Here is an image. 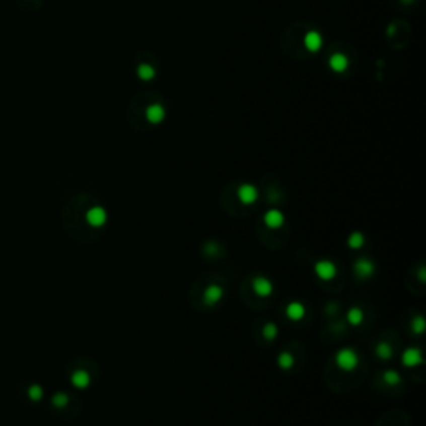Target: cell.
Instances as JSON below:
<instances>
[{
    "label": "cell",
    "mask_w": 426,
    "mask_h": 426,
    "mask_svg": "<svg viewBox=\"0 0 426 426\" xmlns=\"http://www.w3.org/2000/svg\"><path fill=\"white\" fill-rule=\"evenodd\" d=\"M335 363L341 371H354L360 365V357H358L357 349H353L349 346L338 349L335 354Z\"/></svg>",
    "instance_id": "obj_1"
},
{
    "label": "cell",
    "mask_w": 426,
    "mask_h": 426,
    "mask_svg": "<svg viewBox=\"0 0 426 426\" xmlns=\"http://www.w3.org/2000/svg\"><path fill=\"white\" fill-rule=\"evenodd\" d=\"M338 268H336V263L335 261H331L328 258H323V260H318L315 263V275L320 278V280L323 281H330L333 278L336 276Z\"/></svg>",
    "instance_id": "obj_2"
},
{
    "label": "cell",
    "mask_w": 426,
    "mask_h": 426,
    "mask_svg": "<svg viewBox=\"0 0 426 426\" xmlns=\"http://www.w3.org/2000/svg\"><path fill=\"white\" fill-rule=\"evenodd\" d=\"M107 220H108V213L100 205L92 206V208H89V210H87V213H85V222L89 223L90 227H94V228L103 227L107 223Z\"/></svg>",
    "instance_id": "obj_3"
},
{
    "label": "cell",
    "mask_w": 426,
    "mask_h": 426,
    "mask_svg": "<svg viewBox=\"0 0 426 426\" xmlns=\"http://www.w3.org/2000/svg\"><path fill=\"white\" fill-rule=\"evenodd\" d=\"M353 270H354V273H357L358 278H362V280H367V278H370V276L375 275L376 265H375L373 260L367 258V256H362V258L354 260Z\"/></svg>",
    "instance_id": "obj_4"
},
{
    "label": "cell",
    "mask_w": 426,
    "mask_h": 426,
    "mask_svg": "<svg viewBox=\"0 0 426 426\" xmlns=\"http://www.w3.org/2000/svg\"><path fill=\"white\" fill-rule=\"evenodd\" d=\"M237 196L238 200L242 201L243 205H253L256 200H258V188L252 183H242L237 190Z\"/></svg>",
    "instance_id": "obj_5"
},
{
    "label": "cell",
    "mask_w": 426,
    "mask_h": 426,
    "mask_svg": "<svg viewBox=\"0 0 426 426\" xmlns=\"http://www.w3.org/2000/svg\"><path fill=\"white\" fill-rule=\"evenodd\" d=\"M252 288H253V292L258 295V297H261V298H268L270 295L273 293V290H275V287H273V283H271L270 278H266L263 275H258V276L253 278Z\"/></svg>",
    "instance_id": "obj_6"
},
{
    "label": "cell",
    "mask_w": 426,
    "mask_h": 426,
    "mask_svg": "<svg viewBox=\"0 0 426 426\" xmlns=\"http://www.w3.org/2000/svg\"><path fill=\"white\" fill-rule=\"evenodd\" d=\"M401 363L405 365L406 368H414L418 365L423 363V353L421 349L416 346H409L406 348L401 354Z\"/></svg>",
    "instance_id": "obj_7"
},
{
    "label": "cell",
    "mask_w": 426,
    "mask_h": 426,
    "mask_svg": "<svg viewBox=\"0 0 426 426\" xmlns=\"http://www.w3.org/2000/svg\"><path fill=\"white\" fill-rule=\"evenodd\" d=\"M167 117V110L165 107L162 105V103H150L149 107H147L145 110V118L147 122L152 123V125H158L162 123L163 120Z\"/></svg>",
    "instance_id": "obj_8"
},
{
    "label": "cell",
    "mask_w": 426,
    "mask_h": 426,
    "mask_svg": "<svg viewBox=\"0 0 426 426\" xmlns=\"http://www.w3.org/2000/svg\"><path fill=\"white\" fill-rule=\"evenodd\" d=\"M223 295H225V290H223V287L218 285V283H211V285H208V287L205 288V292H203V302H205L206 305H210V307H213V305H217V303L222 302Z\"/></svg>",
    "instance_id": "obj_9"
},
{
    "label": "cell",
    "mask_w": 426,
    "mask_h": 426,
    "mask_svg": "<svg viewBox=\"0 0 426 426\" xmlns=\"http://www.w3.org/2000/svg\"><path fill=\"white\" fill-rule=\"evenodd\" d=\"M328 67H330L331 72H335V74H343V72H346L348 67H349V58L345 55V53L336 52V53H333V55H330V58H328Z\"/></svg>",
    "instance_id": "obj_10"
},
{
    "label": "cell",
    "mask_w": 426,
    "mask_h": 426,
    "mask_svg": "<svg viewBox=\"0 0 426 426\" xmlns=\"http://www.w3.org/2000/svg\"><path fill=\"white\" fill-rule=\"evenodd\" d=\"M263 222L266 227L271 228V230H276V228L283 227V223H285V215H283V211L278 208L266 210L263 215Z\"/></svg>",
    "instance_id": "obj_11"
},
{
    "label": "cell",
    "mask_w": 426,
    "mask_h": 426,
    "mask_svg": "<svg viewBox=\"0 0 426 426\" xmlns=\"http://www.w3.org/2000/svg\"><path fill=\"white\" fill-rule=\"evenodd\" d=\"M303 43H305V47H307V50H310V52H318V50H321V47H323V37H321L320 32L310 30V32H307V34H305Z\"/></svg>",
    "instance_id": "obj_12"
},
{
    "label": "cell",
    "mask_w": 426,
    "mask_h": 426,
    "mask_svg": "<svg viewBox=\"0 0 426 426\" xmlns=\"http://www.w3.org/2000/svg\"><path fill=\"white\" fill-rule=\"evenodd\" d=\"M285 313L292 321H300L307 313V310H305V305L302 302H292L287 305Z\"/></svg>",
    "instance_id": "obj_13"
},
{
    "label": "cell",
    "mask_w": 426,
    "mask_h": 426,
    "mask_svg": "<svg viewBox=\"0 0 426 426\" xmlns=\"http://www.w3.org/2000/svg\"><path fill=\"white\" fill-rule=\"evenodd\" d=\"M70 381H72V385L75 388H79V390H85L87 386L90 385V373L85 370H75L72 376H70Z\"/></svg>",
    "instance_id": "obj_14"
},
{
    "label": "cell",
    "mask_w": 426,
    "mask_h": 426,
    "mask_svg": "<svg viewBox=\"0 0 426 426\" xmlns=\"http://www.w3.org/2000/svg\"><path fill=\"white\" fill-rule=\"evenodd\" d=\"M136 75H138V79L140 80H144V82H150V80H154L155 79V67L152 63H140L138 67H136Z\"/></svg>",
    "instance_id": "obj_15"
},
{
    "label": "cell",
    "mask_w": 426,
    "mask_h": 426,
    "mask_svg": "<svg viewBox=\"0 0 426 426\" xmlns=\"http://www.w3.org/2000/svg\"><path fill=\"white\" fill-rule=\"evenodd\" d=\"M346 320H348V323L351 325V326H358V325H362L363 323V320H365V313H363V310L360 308V307H351L348 310V313H346Z\"/></svg>",
    "instance_id": "obj_16"
},
{
    "label": "cell",
    "mask_w": 426,
    "mask_h": 426,
    "mask_svg": "<svg viewBox=\"0 0 426 426\" xmlns=\"http://www.w3.org/2000/svg\"><path fill=\"white\" fill-rule=\"evenodd\" d=\"M276 363H278V367H280V370L288 371V370L293 368V365H295V357H293L290 351H281L280 354H278Z\"/></svg>",
    "instance_id": "obj_17"
},
{
    "label": "cell",
    "mask_w": 426,
    "mask_h": 426,
    "mask_svg": "<svg viewBox=\"0 0 426 426\" xmlns=\"http://www.w3.org/2000/svg\"><path fill=\"white\" fill-rule=\"evenodd\" d=\"M375 353L380 360H385L386 362V360H390L393 357V353L395 351H393V346L388 341H380L375 348Z\"/></svg>",
    "instance_id": "obj_18"
},
{
    "label": "cell",
    "mask_w": 426,
    "mask_h": 426,
    "mask_svg": "<svg viewBox=\"0 0 426 426\" xmlns=\"http://www.w3.org/2000/svg\"><path fill=\"white\" fill-rule=\"evenodd\" d=\"M365 242H367V238H365V235H363L362 232H353V233L348 237V240H346L348 247L351 248V250H360V248H363Z\"/></svg>",
    "instance_id": "obj_19"
},
{
    "label": "cell",
    "mask_w": 426,
    "mask_h": 426,
    "mask_svg": "<svg viewBox=\"0 0 426 426\" xmlns=\"http://www.w3.org/2000/svg\"><path fill=\"white\" fill-rule=\"evenodd\" d=\"M383 381H385L386 385L395 386V385H398L401 381V376L395 370H388V371H385V373H383Z\"/></svg>",
    "instance_id": "obj_20"
},
{
    "label": "cell",
    "mask_w": 426,
    "mask_h": 426,
    "mask_svg": "<svg viewBox=\"0 0 426 426\" xmlns=\"http://www.w3.org/2000/svg\"><path fill=\"white\" fill-rule=\"evenodd\" d=\"M261 333H263V336L268 341H273L276 338V335H278V326L273 323V321H268V323H265L263 331H261Z\"/></svg>",
    "instance_id": "obj_21"
},
{
    "label": "cell",
    "mask_w": 426,
    "mask_h": 426,
    "mask_svg": "<svg viewBox=\"0 0 426 426\" xmlns=\"http://www.w3.org/2000/svg\"><path fill=\"white\" fill-rule=\"evenodd\" d=\"M52 403H53V406H57V408H63V406H67L68 405V395L67 393H55L52 398Z\"/></svg>",
    "instance_id": "obj_22"
},
{
    "label": "cell",
    "mask_w": 426,
    "mask_h": 426,
    "mask_svg": "<svg viewBox=\"0 0 426 426\" xmlns=\"http://www.w3.org/2000/svg\"><path fill=\"white\" fill-rule=\"evenodd\" d=\"M411 331L413 333H416V335H421V333L424 331V320H423V316H414V318L411 320Z\"/></svg>",
    "instance_id": "obj_23"
},
{
    "label": "cell",
    "mask_w": 426,
    "mask_h": 426,
    "mask_svg": "<svg viewBox=\"0 0 426 426\" xmlns=\"http://www.w3.org/2000/svg\"><path fill=\"white\" fill-rule=\"evenodd\" d=\"M42 396H43L42 386H39V385H32V386L29 388V398H30V400L39 401V400H42Z\"/></svg>",
    "instance_id": "obj_24"
},
{
    "label": "cell",
    "mask_w": 426,
    "mask_h": 426,
    "mask_svg": "<svg viewBox=\"0 0 426 426\" xmlns=\"http://www.w3.org/2000/svg\"><path fill=\"white\" fill-rule=\"evenodd\" d=\"M424 266H421V268H419V271H418V278H419V281H424L426 278H424Z\"/></svg>",
    "instance_id": "obj_25"
},
{
    "label": "cell",
    "mask_w": 426,
    "mask_h": 426,
    "mask_svg": "<svg viewBox=\"0 0 426 426\" xmlns=\"http://www.w3.org/2000/svg\"><path fill=\"white\" fill-rule=\"evenodd\" d=\"M393 32H395V27H393V25H390V29H388V35H391Z\"/></svg>",
    "instance_id": "obj_26"
},
{
    "label": "cell",
    "mask_w": 426,
    "mask_h": 426,
    "mask_svg": "<svg viewBox=\"0 0 426 426\" xmlns=\"http://www.w3.org/2000/svg\"><path fill=\"white\" fill-rule=\"evenodd\" d=\"M403 2H405V4H409V2H411V0H403Z\"/></svg>",
    "instance_id": "obj_27"
}]
</instances>
